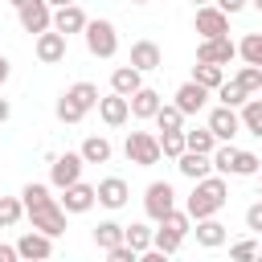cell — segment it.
Instances as JSON below:
<instances>
[{
  "label": "cell",
  "instance_id": "836d02e7",
  "mask_svg": "<svg viewBox=\"0 0 262 262\" xmlns=\"http://www.w3.org/2000/svg\"><path fill=\"white\" fill-rule=\"evenodd\" d=\"M217 98H221L225 106H242V102L250 98V90H246L237 78H229V82H221V86H217Z\"/></svg>",
  "mask_w": 262,
  "mask_h": 262
},
{
  "label": "cell",
  "instance_id": "8992f818",
  "mask_svg": "<svg viewBox=\"0 0 262 262\" xmlns=\"http://www.w3.org/2000/svg\"><path fill=\"white\" fill-rule=\"evenodd\" d=\"M82 37H86L90 57H115V53H119V33H115L111 20H86Z\"/></svg>",
  "mask_w": 262,
  "mask_h": 262
},
{
  "label": "cell",
  "instance_id": "e575fe53",
  "mask_svg": "<svg viewBox=\"0 0 262 262\" xmlns=\"http://www.w3.org/2000/svg\"><path fill=\"white\" fill-rule=\"evenodd\" d=\"M160 151H164L168 160H180V156L188 151V143H184V131H160Z\"/></svg>",
  "mask_w": 262,
  "mask_h": 262
},
{
  "label": "cell",
  "instance_id": "277c9868",
  "mask_svg": "<svg viewBox=\"0 0 262 262\" xmlns=\"http://www.w3.org/2000/svg\"><path fill=\"white\" fill-rule=\"evenodd\" d=\"M192 229V217H188V209H172L164 221H156V233H151V246L156 250H164L168 258L184 246V233Z\"/></svg>",
  "mask_w": 262,
  "mask_h": 262
},
{
  "label": "cell",
  "instance_id": "74e56055",
  "mask_svg": "<svg viewBox=\"0 0 262 262\" xmlns=\"http://www.w3.org/2000/svg\"><path fill=\"white\" fill-rule=\"evenodd\" d=\"M233 78H237V82H242L250 94H262V66H250V61H246V66H242Z\"/></svg>",
  "mask_w": 262,
  "mask_h": 262
},
{
  "label": "cell",
  "instance_id": "cb8c5ba5",
  "mask_svg": "<svg viewBox=\"0 0 262 262\" xmlns=\"http://www.w3.org/2000/svg\"><path fill=\"white\" fill-rule=\"evenodd\" d=\"M139 86H143V70H135L131 61H127V66H119V70L111 74V90H119V94H127V98H131Z\"/></svg>",
  "mask_w": 262,
  "mask_h": 262
},
{
  "label": "cell",
  "instance_id": "484cf974",
  "mask_svg": "<svg viewBox=\"0 0 262 262\" xmlns=\"http://www.w3.org/2000/svg\"><path fill=\"white\" fill-rule=\"evenodd\" d=\"M78 151H82L86 164H106V160H111V139H106V135H90V139H82Z\"/></svg>",
  "mask_w": 262,
  "mask_h": 262
},
{
  "label": "cell",
  "instance_id": "7dc6e473",
  "mask_svg": "<svg viewBox=\"0 0 262 262\" xmlns=\"http://www.w3.org/2000/svg\"><path fill=\"white\" fill-rule=\"evenodd\" d=\"M250 4H254V8H258V12H262V0H250Z\"/></svg>",
  "mask_w": 262,
  "mask_h": 262
},
{
  "label": "cell",
  "instance_id": "1f68e13d",
  "mask_svg": "<svg viewBox=\"0 0 262 262\" xmlns=\"http://www.w3.org/2000/svg\"><path fill=\"white\" fill-rule=\"evenodd\" d=\"M20 217H25V201L20 196H0V229L20 225Z\"/></svg>",
  "mask_w": 262,
  "mask_h": 262
},
{
  "label": "cell",
  "instance_id": "4316f807",
  "mask_svg": "<svg viewBox=\"0 0 262 262\" xmlns=\"http://www.w3.org/2000/svg\"><path fill=\"white\" fill-rule=\"evenodd\" d=\"M151 225H143V221H131V225H123V242L135 250V254H143V250H151Z\"/></svg>",
  "mask_w": 262,
  "mask_h": 262
},
{
  "label": "cell",
  "instance_id": "ee69618b",
  "mask_svg": "<svg viewBox=\"0 0 262 262\" xmlns=\"http://www.w3.org/2000/svg\"><path fill=\"white\" fill-rule=\"evenodd\" d=\"M8 74H12V61H8V57H4V53H0V86H4V82H8Z\"/></svg>",
  "mask_w": 262,
  "mask_h": 262
},
{
  "label": "cell",
  "instance_id": "7a4b0ae2",
  "mask_svg": "<svg viewBox=\"0 0 262 262\" xmlns=\"http://www.w3.org/2000/svg\"><path fill=\"white\" fill-rule=\"evenodd\" d=\"M225 201H229V184H225V176H221V172H217V176L209 172V176L192 180V192H188L184 209H188L192 221H201V217H217V213L225 209Z\"/></svg>",
  "mask_w": 262,
  "mask_h": 262
},
{
  "label": "cell",
  "instance_id": "f1b7e54d",
  "mask_svg": "<svg viewBox=\"0 0 262 262\" xmlns=\"http://www.w3.org/2000/svg\"><path fill=\"white\" fill-rule=\"evenodd\" d=\"M192 82H201V86L217 90V86L225 82V66H213V61H196V66H192Z\"/></svg>",
  "mask_w": 262,
  "mask_h": 262
},
{
  "label": "cell",
  "instance_id": "d4e9b609",
  "mask_svg": "<svg viewBox=\"0 0 262 262\" xmlns=\"http://www.w3.org/2000/svg\"><path fill=\"white\" fill-rule=\"evenodd\" d=\"M237 115H242V131H250V135H258L262 139V98H246L242 106H237Z\"/></svg>",
  "mask_w": 262,
  "mask_h": 262
},
{
  "label": "cell",
  "instance_id": "9a60e30c",
  "mask_svg": "<svg viewBox=\"0 0 262 262\" xmlns=\"http://www.w3.org/2000/svg\"><path fill=\"white\" fill-rule=\"evenodd\" d=\"M209 131H213L221 143H229V139L242 131V115H237V106H225V102L213 106V111H209Z\"/></svg>",
  "mask_w": 262,
  "mask_h": 262
},
{
  "label": "cell",
  "instance_id": "d6a6232c",
  "mask_svg": "<svg viewBox=\"0 0 262 262\" xmlns=\"http://www.w3.org/2000/svg\"><path fill=\"white\" fill-rule=\"evenodd\" d=\"M237 57L250 61V66H262V33H246L237 41Z\"/></svg>",
  "mask_w": 262,
  "mask_h": 262
},
{
  "label": "cell",
  "instance_id": "52a82bcc",
  "mask_svg": "<svg viewBox=\"0 0 262 262\" xmlns=\"http://www.w3.org/2000/svg\"><path fill=\"white\" fill-rule=\"evenodd\" d=\"M172 209H176V188H172L168 180H151L147 192H143V213H147L151 221H164Z\"/></svg>",
  "mask_w": 262,
  "mask_h": 262
},
{
  "label": "cell",
  "instance_id": "d6986e66",
  "mask_svg": "<svg viewBox=\"0 0 262 262\" xmlns=\"http://www.w3.org/2000/svg\"><path fill=\"white\" fill-rule=\"evenodd\" d=\"M86 20H90V16L82 12V4H78V0H74V4L53 8V29H57V33H66V37H70V33H82V29H86Z\"/></svg>",
  "mask_w": 262,
  "mask_h": 262
},
{
  "label": "cell",
  "instance_id": "603a6c76",
  "mask_svg": "<svg viewBox=\"0 0 262 262\" xmlns=\"http://www.w3.org/2000/svg\"><path fill=\"white\" fill-rule=\"evenodd\" d=\"M225 225L217 221V217H201L196 221V246H205V250H217V246H225Z\"/></svg>",
  "mask_w": 262,
  "mask_h": 262
},
{
  "label": "cell",
  "instance_id": "4fadbf2b",
  "mask_svg": "<svg viewBox=\"0 0 262 262\" xmlns=\"http://www.w3.org/2000/svg\"><path fill=\"white\" fill-rule=\"evenodd\" d=\"M61 209L66 213H90L94 205H98V188L94 184H86V180H78V184H70V188H61Z\"/></svg>",
  "mask_w": 262,
  "mask_h": 262
},
{
  "label": "cell",
  "instance_id": "ac0fdd59",
  "mask_svg": "<svg viewBox=\"0 0 262 262\" xmlns=\"http://www.w3.org/2000/svg\"><path fill=\"white\" fill-rule=\"evenodd\" d=\"M94 188H98V205H102V209H123V205L131 201V188H127L123 176H106V180H98Z\"/></svg>",
  "mask_w": 262,
  "mask_h": 262
},
{
  "label": "cell",
  "instance_id": "bcb514c9",
  "mask_svg": "<svg viewBox=\"0 0 262 262\" xmlns=\"http://www.w3.org/2000/svg\"><path fill=\"white\" fill-rule=\"evenodd\" d=\"M8 4H12V8H20V4H29V0H8Z\"/></svg>",
  "mask_w": 262,
  "mask_h": 262
},
{
  "label": "cell",
  "instance_id": "7c38bea8",
  "mask_svg": "<svg viewBox=\"0 0 262 262\" xmlns=\"http://www.w3.org/2000/svg\"><path fill=\"white\" fill-rule=\"evenodd\" d=\"M233 57H237V45L229 41V33H225V37H201V45H196V61L229 66Z\"/></svg>",
  "mask_w": 262,
  "mask_h": 262
},
{
  "label": "cell",
  "instance_id": "d590c367",
  "mask_svg": "<svg viewBox=\"0 0 262 262\" xmlns=\"http://www.w3.org/2000/svg\"><path fill=\"white\" fill-rule=\"evenodd\" d=\"M233 156H237L233 139H229V143H217V147H213V172L229 176V172H233Z\"/></svg>",
  "mask_w": 262,
  "mask_h": 262
},
{
  "label": "cell",
  "instance_id": "60d3db41",
  "mask_svg": "<svg viewBox=\"0 0 262 262\" xmlns=\"http://www.w3.org/2000/svg\"><path fill=\"white\" fill-rule=\"evenodd\" d=\"M246 229H250V233H262V196L246 209Z\"/></svg>",
  "mask_w": 262,
  "mask_h": 262
},
{
  "label": "cell",
  "instance_id": "ffe728a7",
  "mask_svg": "<svg viewBox=\"0 0 262 262\" xmlns=\"http://www.w3.org/2000/svg\"><path fill=\"white\" fill-rule=\"evenodd\" d=\"M131 66H135V70H143V74L160 70V66H164L160 45H156V41H147V37H143V41H135V45H131Z\"/></svg>",
  "mask_w": 262,
  "mask_h": 262
},
{
  "label": "cell",
  "instance_id": "f907efd6",
  "mask_svg": "<svg viewBox=\"0 0 262 262\" xmlns=\"http://www.w3.org/2000/svg\"><path fill=\"white\" fill-rule=\"evenodd\" d=\"M192 4H213V0H192Z\"/></svg>",
  "mask_w": 262,
  "mask_h": 262
},
{
  "label": "cell",
  "instance_id": "83f0119b",
  "mask_svg": "<svg viewBox=\"0 0 262 262\" xmlns=\"http://www.w3.org/2000/svg\"><path fill=\"white\" fill-rule=\"evenodd\" d=\"M184 111L176 106V102H164L160 111H156V131H184Z\"/></svg>",
  "mask_w": 262,
  "mask_h": 262
},
{
  "label": "cell",
  "instance_id": "30bf717a",
  "mask_svg": "<svg viewBox=\"0 0 262 262\" xmlns=\"http://www.w3.org/2000/svg\"><path fill=\"white\" fill-rule=\"evenodd\" d=\"M66 33H57V29H45V33H37V41H33V53H37V61L41 66H57V61H66Z\"/></svg>",
  "mask_w": 262,
  "mask_h": 262
},
{
  "label": "cell",
  "instance_id": "f546056e",
  "mask_svg": "<svg viewBox=\"0 0 262 262\" xmlns=\"http://www.w3.org/2000/svg\"><path fill=\"white\" fill-rule=\"evenodd\" d=\"M184 143H188V151H205V156H213V147L221 143L213 131H209V123L205 127H196V131H184Z\"/></svg>",
  "mask_w": 262,
  "mask_h": 262
},
{
  "label": "cell",
  "instance_id": "9c48e42d",
  "mask_svg": "<svg viewBox=\"0 0 262 262\" xmlns=\"http://www.w3.org/2000/svg\"><path fill=\"white\" fill-rule=\"evenodd\" d=\"M16 16H20V29L25 33H45V29H53V4L49 0H29V4H20L16 8Z\"/></svg>",
  "mask_w": 262,
  "mask_h": 262
},
{
  "label": "cell",
  "instance_id": "8fae6325",
  "mask_svg": "<svg viewBox=\"0 0 262 262\" xmlns=\"http://www.w3.org/2000/svg\"><path fill=\"white\" fill-rule=\"evenodd\" d=\"M196 33L201 37H225L229 33V12L217 8V4H196Z\"/></svg>",
  "mask_w": 262,
  "mask_h": 262
},
{
  "label": "cell",
  "instance_id": "3957f363",
  "mask_svg": "<svg viewBox=\"0 0 262 262\" xmlns=\"http://www.w3.org/2000/svg\"><path fill=\"white\" fill-rule=\"evenodd\" d=\"M98 98H102V94H98V86H94V82H74L70 90H61V98H57L53 115H57L61 123H70V127H74V123H82V119L98 106Z\"/></svg>",
  "mask_w": 262,
  "mask_h": 262
},
{
  "label": "cell",
  "instance_id": "ab89813d",
  "mask_svg": "<svg viewBox=\"0 0 262 262\" xmlns=\"http://www.w3.org/2000/svg\"><path fill=\"white\" fill-rule=\"evenodd\" d=\"M106 258H111V262H139V254H135V250H131L127 242H119V246H111V250H106Z\"/></svg>",
  "mask_w": 262,
  "mask_h": 262
},
{
  "label": "cell",
  "instance_id": "5b68a950",
  "mask_svg": "<svg viewBox=\"0 0 262 262\" xmlns=\"http://www.w3.org/2000/svg\"><path fill=\"white\" fill-rule=\"evenodd\" d=\"M123 156L135 164V168H151V164H160V135H151V131H127V143H123Z\"/></svg>",
  "mask_w": 262,
  "mask_h": 262
},
{
  "label": "cell",
  "instance_id": "6da1fadb",
  "mask_svg": "<svg viewBox=\"0 0 262 262\" xmlns=\"http://www.w3.org/2000/svg\"><path fill=\"white\" fill-rule=\"evenodd\" d=\"M20 201H25V217L33 221V229H41V233H49V237H61L66 233V209H61V201L57 196H49V184H37V180H29L25 188H20Z\"/></svg>",
  "mask_w": 262,
  "mask_h": 262
},
{
  "label": "cell",
  "instance_id": "681fc988",
  "mask_svg": "<svg viewBox=\"0 0 262 262\" xmlns=\"http://www.w3.org/2000/svg\"><path fill=\"white\" fill-rule=\"evenodd\" d=\"M131 4H151V0H131Z\"/></svg>",
  "mask_w": 262,
  "mask_h": 262
},
{
  "label": "cell",
  "instance_id": "8d00e7d4",
  "mask_svg": "<svg viewBox=\"0 0 262 262\" xmlns=\"http://www.w3.org/2000/svg\"><path fill=\"white\" fill-rule=\"evenodd\" d=\"M262 172V160L254 156V151H242L237 147V156H233V172L229 176H258Z\"/></svg>",
  "mask_w": 262,
  "mask_h": 262
},
{
  "label": "cell",
  "instance_id": "2e32d148",
  "mask_svg": "<svg viewBox=\"0 0 262 262\" xmlns=\"http://www.w3.org/2000/svg\"><path fill=\"white\" fill-rule=\"evenodd\" d=\"M209 94H213L209 86H201V82H192V78H188L184 86H176L172 102H176L184 115H201V111H205V102H209Z\"/></svg>",
  "mask_w": 262,
  "mask_h": 262
},
{
  "label": "cell",
  "instance_id": "ba28073f",
  "mask_svg": "<svg viewBox=\"0 0 262 262\" xmlns=\"http://www.w3.org/2000/svg\"><path fill=\"white\" fill-rule=\"evenodd\" d=\"M82 168H86L82 151H66V156H57V160L49 164V184H53V188H70V184L82 180Z\"/></svg>",
  "mask_w": 262,
  "mask_h": 262
},
{
  "label": "cell",
  "instance_id": "e0dca14e",
  "mask_svg": "<svg viewBox=\"0 0 262 262\" xmlns=\"http://www.w3.org/2000/svg\"><path fill=\"white\" fill-rule=\"evenodd\" d=\"M16 250H20V258H29V262H45V258H53V237L41 233V229H29V233L16 237Z\"/></svg>",
  "mask_w": 262,
  "mask_h": 262
},
{
  "label": "cell",
  "instance_id": "7bdbcfd3",
  "mask_svg": "<svg viewBox=\"0 0 262 262\" xmlns=\"http://www.w3.org/2000/svg\"><path fill=\"white\" fill-rule=\"evenodd\" d=\"M16 258H20L16 246H0V262H16Z\"/></svg>",
  "mask_w": 262,
  "mask_h": 262
},
{
  "label": "cell",
  "instance_id": "4dcf8cb0",
  "mask_svg": "<svg viewBox=\"0 0 262 262\" xmlns=\"http://www.w3.org/2000/svg\"><path fill=\"white\" fill-rule=\"evenodd\" d=\"M119 242H123V225H119V221H98V225H94V246H98L102 254H106L111 246H119Z\"/></svg>",
  "mask_w": 262,
  "mask_h": 262
},
{
  "label": "cell",
  "instance_id": "f35d334b",
  "mask_svg": "<svg viewBox=\"0 0 262 262\" xmlns=\"http://www.w3.org/2000/svg\"><path fill=\"white\" fill-rule=\"evenodd\" d=\"M258 254H262V250H258L254 237H242V242L229 246V258H233V262H250V258H258Z\"/></svg>",
  "mask_w": 262,
  "mask_h": 262
},
{
  "label": "cell",
  "instance_id": "7402d4cb",
  "mask_svg": "<svg viewBox=\"0 0 262 262\" xmlns=\"http://www.w3.org/2000/svg\"><path fill=\"white\" fill-rule=\"evenodd\" d=\"M176 168H180V176L201 180V176H209V172H213V156H205V151H184V156L176 160Z\"/></svg>",
  "mask_w": 262,
  "mask_h": 262
},
{
  "label": "cell",
  "instance_id": "b9f144b4",
  "mask_svg": "<svg viewBox=\"0 0 262 262\" xmlns=\"http://www.w3.org/2000/svg\"><path fill=\"white\" fill-rule=\"evenodd\" d=\"M213 4H217V8H225V12L233 16V12H242V8L250 4V0H213Z\"/></svg>",
  "mask_w": 262,
  "mask_h": 262
},
{
  "label": "cell",
  "instance_id": "c3c4849f",
  "mask_svg": "<svg viewBox=\"0 0 262 262\" xmlns=\"http://www.w3.org/2000/svg\"><path fill=\"white\" fill-rule=\"evenodd\" d=\"M258 196H262V172H258Z\"/></svg>",
  "mask_w": 262,
  "mask_h": 262
},
{
  "label": "cell",
  "instance_id": "5bb4252c",
  "mask_svg": "<svg viewBox=\"0 0 262 262\" xmlns=\"http://www.w3.org/2000/svg\"><path fill=\"white\" fill-rule=\"evenodd\" d=\"M98 119H102L106 127H123V123L131 119V98L119 94V90L102 94V98H98Z\"/></svg>",
  "mask_w": 262,
  "mask_h": 262
},
{
  "label": "cell",
  "instance_id": "f6af8a7d",
  "mask_svg": "<svg viewBox=\"0 0 262 262\" xmlns=\"http://www.w3.org/2000/svg\"><path fill=\"white\" fill-rule=\"evenodd\" d=\"M8 115H12V106H8V98H0V123H8Z\"/></svg>",
  "mask_w": 262,
  "mask_h": 262
},
{
  "label": "cell",
  "instance_id": "44dd1931",
  "mask_svg": "<svg viewBox=\"0 0 262 262\" xmlns=\"http://www.w3.org/2000/svg\"><path fill=\"white\" fill-rule=\"evenodd\" d=\"M160 106H164V98H160V90H151V86H139V90L131 94V115H135V119H156Z\"/></svg>",
  "mask_w": 262,
  "mask_h": 262
}]
</instances>
